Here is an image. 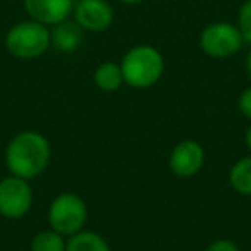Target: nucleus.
I'll return each instance as SVG.
<instances>
[{
  "label": "nucleus",
  "mask_w": 251,
  "mask_h": 251,
  "mask_svg": "<svg viewBox=\"0 0 251 251\" xmlns=\"http://www.w3.org/2000/svg\"><path fill=\"white\" fill-rule=\"evenodd\" d=\"M229 184L239 195L251 196V157L241 158L230 167Z\"/></svg>",
  "instance_id": "13"
},
{
  "label": "nucleus",
  "mask_w": 251,
  "mask_h": 251,
  "mask_svg": "<svg viewBox=\"0 0 251 251\" xmlns=\"http://www.w3.org/2000/svg\"><path fill=\"white\" fill-rule=\"evenodd\" d=\"M122 4H129V5H134V4H140V2H145V0H119Z\"/></svg>",
  "instance_id": "20"
},
{
  "label": "nucleus",
  "mask_w": 251,
  "mask_h": 251,
  "mask_svg": "<svg viewBox=\"0 0 251 251\" xmlns=\"http://www.w3.org/2000/svg\"><path fill=\"white\" fill-rule=\"evenodd\" d=\"M74 9V0H25V11L36 23L55 26L66 21Z\"/></svg>",
  "instance_id": "9"
},
{
  "label": "nucleus",
  "mask_w": 251,
  "mask_h": 251,
  "mask_svg": "<svg viewBox=\"0 0 251 251\" xmlns=\"http://www.w3.org/2000/svg\"><path fill=\"white\" fill-rule=\"evenodd\" d=\"M93 81L97 84L98 90L105 91V93H112L117 91L124 83V76H122L121 64L115 62H103L95 69Z\"/></svg>",
  "instance_id": "11"
},
{
  "label": "nucleus",
  "mask_w": 251,
  "mask_h": 251,
  "mask_svg": "<svg viewBox=\"0 0 251 251\" xmlns=\"http://www.w3.org/2000/svg\"><path fill=\"white\" fill-rule=\"evenodd\" d=\"M244 141H246V147H248V150L251 151V126L248 127V131H246V136H244Z\"/></svg>",
  "instance_id": "18"
},
{
  "label": "nucleus",
  "mask_w": 251,
  "mask_h": 251,
  "mask_svg": "<svg viewBox=\"0 0 251 251\" xmlns=\"http://www.w3.org/2000/svg\"><path fill=\"white\" fill-rule=\"evenodd\" d=\"M237 28H239L243 40L251 43V0H246L239 9V18H237Z\"/></svg>",
  "instance_id": "15"
},
{
  "label": "nucleus",
  "mask_w": 251,
  "mask_h": 251,
  "mask_svg": "<svg viewBox=\"0 0 251 251\" xmlns=\"http://www.w3.org/2000/svg\"><path fill=\"white\" fill-rule=\"evenodd\" d=\"M246 71H248V74H250V77H251V50H250V53H248V57H246Z\"/></svg>",
  "instance_id": "19"
},
{
  "label": "nucleus",
  "mask_w": 251,
  "mask_h": 251,
  "mask_svg": "<svg viewBox=\"0 0 251 251\" xmlns=\"http://www.w3.org/2000/svg\"><path fill=\"white\" fill-rule=\"evenodd\" d=\"M5 47L18 59H36L50 49V29L33 19L18 23L5 35Z\"/></svg>",
  "instance_id": "3"
},
{
  "label": "nucleus",
  "mask_w": 251,
  "mask_h": 251,
  "mask_svg": "<svg viewBox=\"0 0 251 251\" xmlns=\"http://www.w3.org/2000/svg\"><path fill=\"white\" fill-rule=\"evenodd\" d=\"M237 108L244 117L251 119V86L246 88L243 93L239 95V100H237Z\"/></svg>",
  "instance_id": "16"
},
{
  "label": "nucleus",
  "mask_w": 251,
  "mask_h": 251,
  "mask_svg": "<svg viewBox=\"0 0 251 251\" xmlns=\"http://www.w3.org/2000/svg\"><path fill=\"white\" fill-rule=\"evenodd\" d=\"M205 251H241L234 241L230 239H217L206 248Z\"/></svg>",
  "instance_id": "17"
},
{
  "label": "nucleus",
  "mask_w": 251,
  "mask_h": 251,
  "mask_svg": "<svg viewBox=\"0 0 251 251\" xmlns=\"http://www.w3.org/2000/svg\"><path fill=\"white\" fill-rule=\"evenodd\" d=\"M66 251H112L108 243L93 230H79L67 239Z\"/></svg>",
  "instance_id": "12"
},
{
  "label": "nucleus",
  "mask_w": 251,
  "mask_h": 251,
  "mask_svg": "<svg viewBox=\"0 0 251 251\" xmlns=\"http://www.w3.org/2000/svg\"><path fill=\"white\" fill-rule=\"evenodd\" d=\"M88 219V208L83 198L74 193L55 196L49 206V224L62 236H74L83 230Z\"/></svg>",
  "instance_id": "4"
},
{
  "label": "nucleus",
  "mask_w": 251,
  "mask_h": 251,
  "mask_svg": "<svg viewBox=\"0 0 251 251\" xmlns=\"http://www.w3.org/2000/svg\"><path fill=\"white\" fill-rule=\"evenodd\" d=\"M33 205V189L28 179L7 176L0 181V215L18 220L28 215Z\"/></svg>",
  "instance_id": "6"
},
{
  "label": "nucleus",
  "mask_w": 251,
  "mask_h": 251,
  "mask_svg": "<svg viewBox=\"0 0 251 251\" xmlns=\"http://www.w3.org/2000/svg\"><path fill=\"white\" fill-rule=\"evenodd\" d=\"M205 164V150L198 141L184 140L174 147L169 157V167L177 177H193Z\"/></svg>",
  "instance_id": "8"
},
{
  "label": "nucleus",
  "mask_w": 251,
  "mask_h": 251,
  "mask_svg": "<svg viewBox=\"0 0 251 251\" xmlns=\"http://www.w3.org/2000/svg\"><path fill=\"white\" fill-rule=\"evenodd\" d=\"M243 35L239 28L230 23H212L203 28L200 35V47L203 53L213 59H227L239 52L243 47Z\"/></svg>",
  "instance_id": "5"
},
{
  "label": "nucleus",
  "mask_w": 251,
  "mask_h": 251,
  "mask_svg": "<svg viewBox=\"0 0 251 251\" xmlns=\"http://www.w3.org/2000/svg\"><path fill=\"white\" fill-rule=\"evenodd\" d=\"M83 43V28L76 21H66L55 25L50 29V47L62 53L76 52Z\"/></svg>",
  "instance_id": "10"
},
{
  "label": "nucleus",
  "mask_w": 251,
  "mask_h": 251,
  "mask_svg": "<svg viewBox=\"0 0 251 251\" xmlns=\"http://www.w3.org/2000/svg\"><path fill=\"white\" fill-rule=\"evenodd\" d=\"M52 157V148L43 134L23 131L9 141L5 148V165L12 176L35 179L47 169Z\"/></svg>",
  "instance_id": "1"
},
{
  "label": "nucleus",
  "mask_w": 251,
  "mask_h": 251,
  "mask_svg": "<svg viewBox=\"0 0 251 251\" xmlns=\"http://www.w3.org/2000/svg\"><path fill=\"white\" fill-rule=\"evenodd\" d=\"M124 83L145 90L157 83L165 69L162 53L151 45H136L126 52L121 62Z\"/></svg>",
  "instance_id": "2"
},
{
  "label": "nucleus",
  "mask_w": 251,
  "mask_h": 251,
  "mask_svg": "<svg viewBox=\"0 0 251 251\" xmlns=\"http://www.w3.org/2000/svg\"><path fill=\"white\" fill-rule=\"evenodd\" d=\"M67 241L57 230H42L31 241V251H66Z\"/></svg>",
  "instance_id": "14"
},
{
  "label": "nucleus",
  "mask_w": 251,
  "mask_h": 251,
  "mask_svg": "<svg viewBox=\"0 0 251 251\" xmlns=\"http://www.w3.org/2000/svg\"><path fill=\"white\" fill-rule=\"evenodd\" d=\"M74 21L84 31H105L114 21V9L107 0H77L74 2Z\"/></svg>",
  "instance_id": "7"
}]
</instances>
